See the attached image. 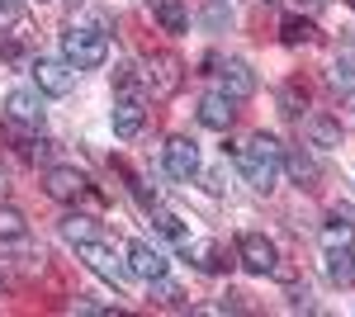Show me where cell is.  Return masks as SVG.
<instances>
[{"instance_id": "9a60e30c", "label": "cell", "mask_w": 355, "mask_h": 317, "mask_svg": "<svg viewBox=\"0 0 355 317\" xmlns=\"http://www.w3.org/2000/svg\"><path fill=\"white\" fill-rule=\"evenodd\" d=\"M279 171H289V180H294L299 189H318V180H322V166H318V157H313V152H303V147H284Z\"/></svg>"}, {"instance_id": "cb8c5ba5", "label": "cell", "mask_w": 355, "mask_h": 317, "mask_svg": "<svg viewBox=\"0 0 355 317\" xmlns=\"http://www.w3.org/2000/svg\"><path fill=\"white\" fill-rule=\"evenodd\" d=\"M279 105H284V114H294V119H299L303 109H308V90H303V85H294V80H289V85H284V90H279Z\"/></svg>"}, {"instance_id": "d590c367", "label": "cell", "mask_w": 355, "mask_h": 317, "mask_svg": "<svg viewBox=\"0 0 355 317\" xmlns=\"http://www.w3.org/2000/svg\"><path fill=\"white\" fill-rule=\"evenodd\" d=\"M38 5H48V0H38Z\"/></svg>"}, {"instance_id": "4fadbf2b", "label": "cell", "mask_w": 355, "mask_h": 317, "mask_svg": "<svg viewBox=\"0 0 355 317\" xmlns=\"http://www.w3.org/2000/svg\"><path fill=\"white\" fill-rule=\"evenodd\" d=\"M218 90L232 95V100H251V95H256V71H251V62H242V57L218 62Z\"/></svg>"}, {"instance_id": "277c9868", "label": "cell", "mask_w": 355, "mask_h": 317, "mask_svg": "<svg viewBox=\"0 0 355 317\" xmlns=\"http://www.w3.org/2000/svg\"><path fill=\"white\" fill-rule=\"evenodd\" d=\"M28 71H33L38 95H53V100L71 95V85H76V76H81L67 57H33V62H28Z\"/></svg>"}, {"instance_id": "4316f807", "label": "cell", "mask_w": 355, "mask_h": 317, "mask_svg": "<svg viewBox=\"0 0 355 317\" xmlns=\"http://www.w3.org/2000/svg\"><path fill=\"white\" fill-rule=\"evenodd\" d=\"M227 19H232V10H227L223 0H209V10H204V24H209V28H223Z\"/></svg>"}, {"instance_id": "e575fe53", "label": "cell", "mask_w": 355, "mask_h": 317, "mask_svg": "<svg viewBox=\"0 0 355 317\" xmlns=\"http://www.w3.org/2000/svg\"><path fill=\"white\" fill-rule=\"evenodd\" d=\"M346 5H351V10H355V0H346Z\"/></svg>"}, {"instance_id": "7402d4cb", "label": "cell", "mask_w": 355, "mask_h": 317, "mask_svg": "<svg viewBox=\"0 0 355 317\" xmlns=\"http://www.w3.org/2000/svg\"><path fill=\"white\" fill-rule=\"evenodd\" d=\"M28 237V218L15 204H0V241H24Z\"/></svg>"}, {"instance_id": "7c38bea8", "label": "cell", "mask_w": 355, "mask_h": 317, "mask_svg": "<svg viewBox=\"0 0 355 317\" xmlns=\"http://www.w3.org/2000/svg\"><path fill=\"white\" fill-rule=\"evenodd\" d=\"M180 251H185V256L194 261V270H204V275H227V270H232V256L209 237H185Z\"/></svg>"}, {"instance_id": "7a4b0ae2", "label": "cell", "mask_w": 355, "mask_h": 317, "mask_svg": "<svg viewBox=\"0 0 355 317\" xmlns=\"http://www.w3.org/2000/svg\"><path fill=\"white\" fill-rule=\"evenodd\" d=\"M62 57L76 71H95L110 62V33L105 24H67L62 28Z\"/></svg>"}, {"instance_id": "2e32d148", "label": "cell", "mask_w": 355, "mask_h": 317, "mask_svg": "<svg viewBox=\"0 0 355 317\" xmlns=\"http://www.w3.org/2000/svg\"><path fill=\"white\" fill-rule=\"evenodd\" d=\"M308 142H313L318 152H336V147L346 142V132H341V123H336L331 114H313V119H308Z\"/></svg>"}, {"instance_id": "d6986e66", "label": "cell", "mask_w": 355, "mask_h": 317, "mask_svg": "<svg viewBox=\"0 0 355 317\" xmlns=\"http://www.w3.org/2000/svg\"><path fill=\"white\" fill-rule=\"evenodd\" d=\"M322 246H355V223L346 209L327 213V223H322Z\"/></svg>"}, {"instance_id": "603a6c76", "label": "cell", "mask_w": 355, "mask_h": 317, "mask_svg": "<svg viewBox=\"0 0 355 317\" xmlns=\"http://www.w3.org/2000/svg\"><path fill=\"white\" fill-rule=\"evenodd\" d=\"M114 90L119 95H142V76H137V67H114Z\"/></svg>"}, {"instance_id": "5b68a950", "label": "cell", "mask_w": 355, "mask_h": 317, "mask_svg": "<svg viewBox=\"0 0 355 317\" xmlns=\"http://www.w3.org/2000/svg\"><path fill=\"white\" fill-rule=\"evenodd\" d=\"M43 194L57 199V204H76V199H95V185H90V175L76 171V166H48Z\"/></svg>"}, {"instance_id": "e0dca14e", "label": "cell", "mask_w": 355, "mask_h": 317, "mask_svg": "<svg viewBox=\"0 0 355 317\" xmlns=\"http://www.w3.org/2000/svg\"><path fill=\"white\" fill-rule=\"evenodd\" d=\"M327 280L336 289L355 284V246H327Z\"/></svg>"}, {"instance_id": "44dd1931", "label": "cell", "mask_w": 355, "mask_h": 317, "mask_svg": "<svg viewBox=\"0 0 355 317\" xmlns=\"http://www.w3.org/2000/svg\"><path fill=\"white\" fill-rule=\"evenodd\" d=\"M62 237L67 241H90V237H100V223H95L90 213H67V218H62Z\"/></svg>"}, {"instance_id": "ac0fdd59", "label": "cell", "mask_w": 355, "mask_h": 317, "mask_svg": "<svg viewBox=\"0 0 355 317\" xmlns=\"http://www.w3.org/2000/svg\"><path fill=\"white\" fill-rule=\"evenodd\" d=\"M152 15H157V24L166 33H190V10H185V0H152Z\"/></svg>"}, {"instance_id": "1f68e13d", "label": "cell", "mask_w": 355, "mask_h": 317, "mask_svg": "<svg viewBox=\"0 0 355 317\" xmlns=\"http://www.w3.org/2000/svg\"><path fill=\"white\" fill-rule=\"evenodd\" d=\"M303 10H322V5H327V0H299Z\"/></svg>"}, {"instance_id": "f1b7e54d", "label": "cell", "mask_w": 355, "mask_h": 317, "mask_svg": "<svg viewBox=\"0 0 355 317\" xmlns=\"http://www.w3.org/2000/svg\"><path fill=\"white\" fill-rule=\"evenodd\" d=\"M289 308H294V313H313V293L294 289V293H289Z\"/></svg>"}, {"instance_id": "52a82bcc", "label": "cell", "mask_w": 355, "mask_h": 317, "mask_svg": "<svg viewBox=\"0 0 355 317\" xmlns=\"http://www.w3.org/2000/svg\"><path fill=\"white\" fill-rule=\"evenodd\" d=\"M76 256H81V261L90 265L95 275H105V280H110L114 289H119V284H123V275H128V265L119 261V256H114V246H110V241H100V237L76 241Z\"/></svg>"}, {"instance_id": "8992f818", "label": "cell", "mask_w": 355, "mask_h": 317, "mask_svg": "<svg viewBox=\"0 0 355 317\" xmlns=\"http://www.w3.org/2000/svg\"><path fill=\"white\" fill-rule=\"evenodd\" d=\"M237 261L251 275H275L279 270V246H275L266 232H242L237 237Z\"/></svg>"}, {"instance_id": "ffe728a7", "label": "cell", "mask_w": 355, "mask_h": 317, "mask_svg": "<svg viewBox=\"0 0 355 317\" xmlns=\"http://www.w3.org/2000/svg\"><path fill=\"white\" fill-rule=\"evenodd\" d=\"M313 38H318V28H313L308 15H284V19H279V43H284V48H303V43H313Z\"/></svg>"}, {"instance_id": "836d02e7", "label": "cell", "mask_w": 355, "mask_h": 317, "mask_svg": "<svg viewBox=\"0 0 355 317\" xmlns=\"http://www.w3.org/2000/svg\"><path fill=\"white\" fill-rule=\"evenodd\" d=\"M261 5H279V0H261Z\"/></svg>"}, {"instance_id": "83f0119b", "label": "cell", "mask_w": 355, "mask_h": 317, "mask_svg": "<svg viewBox=\"0 0 355 317\" xmlns=\"http://www.w3.org/2000/svg\"><path fill=\"white\" fill-rule=\"evenodd\" d=\"M71 308H76V313H119L114 303H95V298H76Z\"/></svg>"}, {"instance_id": "d6a6232c", "label": "cell", "mask_w": 355, "mask_h": 317, "mask_svg": "<svg viewBox=\"0 0 355 317\" xmlns=\"http://www.w3.org/2000/svg\"><path fill=\"white\" fill-rule=\"evenodd\" d=\"M0 194H5V171H0Z\"/></svg>"}, {"instance_id": "6da1fadb", "label": "cell", "mask_w": 355, "mask_h": 317, "mask_svg": "<svg viewBox=\"0 0 355 317\" xmlns=\"http://www.w3.org/2000/svg\"><path fill=\"white\" fill-rule=\"evenodd\" d=\"M232 157H237V171H242V180L251 189H261V194H270L275 180H279V161H284V147H279V137L275 132H251L242 147H232Z\"/></svg>"}, {"instance_id": "9c48e42d", "label": "cell", "mask_w": 355, "mask_h": 317, "mask_svg": "<svg viewBox=\"0 0 355 317\" xmlns=\"http://www.w3.org/2000/svg\"><path fill=\"white\" fill-rule=\"evenodd\" d=\"M162 161H166V171H171L175 180H194V175H199V142H194V137H185V132L166 137Z\"/></svg>"}, {"instance_id": "f546056e", "label": "cell", "mask_w": 355, "mask_h": 317, "mask_svg": "<svg viewBox=\"0 0 355 317\" xmlns=\"http://www.w3.org/2000/svg\"><path fill=\"white\" fill-rule=\"evenodd\" d=\"M15 19H19V5H15V0H0V33L15 24Z\"/></svg>"}, {"instance_id": "d4e9b609", "label": "cell", "mask_w": 355, "mask_h": 317, "mask_svg": "<svg viewBox=\"0 0 355 317\" xmlns=\"http://www.w3.org/2000/svg\"><path fill=\"white\" fill-rule=\"evenodd\" d=\"M152 284V303H180L185 293H180V284L175 280H166V275H157V280H147Z\"/></svg>"}, {"instance_id": "30bf717a", "label": "cell", "mask_w": 355, "mask_h": 317, "mask_svg": "<svg viewBox=\"0 0 355 317\" xmlns=\"http://www.w3.org/2000/svg\"><path fill=\"white\" fill-rule=\"evenodd\" d=\"M5 119L15 123V128H24V132H38L43 128V105H38V90H10L5 95Z\"/></svg>"}, {"instance_id": "484cf974", "label": "cell", "mask_w": 355, "mask_h": 317, "mask_svg": "<svg viewBox=\"0 0 355 317\" xmlns=\"http://www.w3.org/2000/svg\"><path fill=\"white\" fill-rule=\"evenodd\" d=\"M157 228H162V232H166L171 241H175V246H180V241L190 237V232H185V223H180L175 213H157Z\"/></svg>"}, {"instance_id": "8fae6325", "label": "cell", "mask_w": 355, "mask_h": 317, "mask_svg": "<svg viewBox=\"0 0 355 317\" xmlns=\"http://www.w3.org/2000/svg\"><path fill=\"white\" fill-rule=\"evenodd\" d=\"M194 119H199L204 128H214V132H227V128H232V119H237V100L223 95V90H209V95H199Z\"/></svg>"}, {"instance_id": "5bb4252c", "label": "cell", "mask_w": 355, "mask_h": 317, "mask_svg": "<svg viewBox=\"0 0 355 317\" xmlns=\"http://www.w3.org/2000/svg\"><path fill=\"white\" fill-rule=\"evenodd\" d=\"M123 265H128V275H137V280H157V275H166V256L152 246V241L133 237L128 246H123Z\"/></svg>"}, {"instance_id": "4dcf8cb0", "label": "cell", "mask_w": 355, "mask_h": 317, "mask_svg": "<svg viewBox=\"0 0 355 317\" xmlns=\"http://www.w3.org/2000/svg\"><path fill=\"white\" fill-rule=\"evenodd\" d=\"M204 189H209V194H223V180H218V171H209V175H204Z\"/></svg>"}, {"instance_id": "ba28073f", "label": "cell", "mask_w": 355, "mask_h": 317, "mask_svg": "<svg viewBox=\"0 0 355 317\" xmlns=\"http://www.w3.org/2000/svg\"><path fill=\"white\" fill-rule=\"evenodd\" d=\"M110 123H114V137H123V142H133L137 132L147 128V100H142V95H114Z\"/></svg>"}, {"instance_id": "3957f363", "label": "cell", "mask_w": 355, "mask_h": 317, "mask_svg": "<svg viewBox=\"0 0 355 317\" xmlns=\"http://www.w3.org/2000/svg\"><path fill=\"white\" fill-rule=\"evenodd\" d=\"M180 85H185V62L175 53H147L142 57V90L147 95L171 100V95H180Z\"/></svg>"}]
</instances>
